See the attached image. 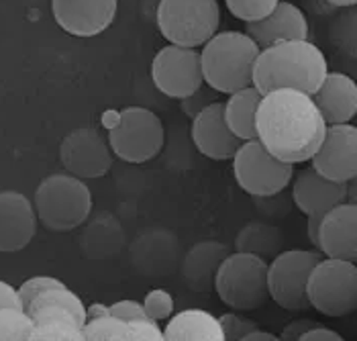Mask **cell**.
I'll list each match as a JSON object with an SVG mask.
<instances>
[{
	"mask_svg": "<svg viewBox=\"0 0 357 341\" xmlns=\"http://www.w3.org/2000/svg\"><path fill=\"white\" fill-rule=\"evenodd\" d=\"M255 131L274 158L296 166L310 162L325 137L327 123L310 94L296 88H275L261 94Z\"/></svg>",
	"mask_w": 357,
	"mask_h": 341,
	"instance_id": "1",
	"label": "cell"
},
{
	"mask_svg": "<svg viewBox=\"0 0 357 341\" xmlns=\"http://www.w3.org/2000/svg\"><path fill=\"white\" fill-rule=\"evenodd\" d=\"M327 72V57L308 39L278 41L259 50L253 66V86L261 94L275 88H296L312 94Z\"/></svg>",
	"mask_w": 357,
	"mask_h": 341,
	"instance_id": "2",
	"label": "cell"
},
{
	"mask_svg": "<svg viewBox=\"0 0 357 341\" xmlns=\"http://www.w3.org/2000/svg\"><path fill=\"white\" fill-rule=\"evenodd\" d=\"M259 45L243 31L215 33L200 52L202 78L219 94H233L253 84Z\"/></svg>",
	"mask_w": 357,
	"mask_h": 341,
	"instance_id": "3",
	"label": "cell"
},
{
	"mask_svg": "<svg viewBox=\"0 0 357 341\" xmlns=\"http://www.w3.org/2000/svg\"><path fill=\"white\" fill-rule=\"evenodd\" d=\"M37 221L50 231H72L86 223L92 211V195L82 178L52 174L35 190Z\"/></svg>",
	"mask_w": 357,
	"mask_h": 341,
	"instance_id": "4",
	"label": "cell"
},
{
	"mask_svg": "<svg viewBox=\"0 0 357 341\" xmlns=\"http://www.w3.org/2000/svg\"><path fill=\"white\" fill-rule=\"evenodd\" d=\"M33 321V341H82L86 307L63 282L39 292L23 309Z\"/></svg>",
	"mask_w": 357,
	"mask_h": 341,
	"instance_id": "5",
	"label": "cell"
},
{
	"mask_svg": "<svg viewBox=\"0 0 357 341\" xmlns=\"http://www.w3.org/2000/svg\"><path fill=\"white\" fill-rule=\"evenodd\" d=\"M213 288L231 309L255 311L270 301L268 262L248 252L229 254L220 262Z\"/></svg>",
	"mask_w": 357,
	"mask_h": 341,
	"instance_id": "6",
	"label": "cell"
},
{
	"mask_svg": "<svg viewBox=\"0 0 357 341\" xmlns=\"http://www.w3.org/2000/svg\"><path fill=\"white\" fill-rule=\"evenodd\" d=\"M220 6L217 0H160L158 29L167 43L202 47L219 33Z\"/></svg>",
	"mask_w": 357,
	"mask_h": 341,
	"instance_id": "7",
	"label": "cell"
},
{
	"mask_svg": "<svg viewBox=\"0 0 357 341\" xmlns=\"http://www.w3.org/2000/svg\"><path fill=\"white\" fill-rule=\"evenodd\" d=\"M306 298L312 309L327 317H345L357 307L356 262L321 257L306 282Z\"/></svg>",
	"mask_w": 357,
	"mask_h": 341,
	"instance_id": "8",
	"label": "cell"
},
{
	"mask_svg": "<svg viewBox=\"0 0 357 341\" xmlns=\"http://www.w3.org/2000/svg\"><path fill=\"white\" fill-rule=\"evenodd\" d=\"M165 142L162 119L143 107H127L116 114L109 129L110 151L127 164H145L153 160Z\"/></svg>",
	"mask_w": 357,
	"mask_h": 341,
	"instance_id": "9",
	"label": "cell"
},
{
	"mask_svg": "<svg viewBox=\"0 0 357 341\" xmlns=\"http://www.w3.org/2000/svg\"><path fill=\"white\" fill-rule=\"evenodd\" d=\"M237 184L253 199L275 197L292 182L294 166L274 158L259 139L243 142L233 156Z\"/></svg>",
	"mask_w": 357,
	"mask_h": 341,
	"instance_id": "10",
	"label": "cell"
},
{
	"mask_svg": "<svg viewBox=\"0 0 357 341\" xmlns=\"http://www.w3.org/2000/svg\"><path fill=\"white\" fill-rule=\"evenodd\" d=\"M321 257L323 254L319 250H288L272 257L268 264V292L275 305L292 313L310 309L306 282Z\"/></svg>",
	"mask_w": 357,
	"mask_h": 341,
	"instance_id": "11",
	"label": "cell"
},
{
	"mask_svg": "<svg viewBox=\"0 0 357 341\" xmlns=\"http://www.w3.org/2000/svg\"><path fill=\"white\" fill-rule=\"evenodd\" d=\"M151 80L155 88L176 100H182L204 84L200 52L196 47L165 45L151 61Z\"/></svg>",
	"mask_w": 357,
	"mask_h": 341,
	"instance_id": "12",
	"label": "cell"
},
{
	"mask_svg": "<svg viewBox=\"0 0 357 341\" xmlns=\"http://www.w3.org/2000/svg\"><path fill=\"white\" fill-rule=\"evenodd\" d=\"M59 160L68 174L90 180V178H102L112 166V151L109 142L102 139V135L90 127L74 129L68 133L59 147Z\"/></svg>",
	"mask_w": 357,
	"mask_h": 341,
	"instance_id": "13",
	"label": "cell"
},
{
	"mask_svg": "<svg viewBox=\"0 0 357 341\" xmlns=\"http://www.w3.org/2000/svg\"><path fill=\"white\" fill-rule=\"evenodd\" d=\"M312 168L333 182H349L357 178V127L327 125L325 137L310 158Z\"/></svg>",
	"mask_w": 357,
	"mask_h": 341,
	"instance_id": "14",
	"label": "cell"
},
{
	"mask_svg": "<svg viewBox=\"0 0 357 341\" xmlns=\"http://www.w3.org/2000/svg\"><path fill=\"white\" fill-rule=\"evenodd\" d=\"M119 0H52V13L61 31L74 37H96L116 19Z\"/></svg>",
	"mask_w": 357,
	"mask_h": 341,
	"instance_id": "15",
	"label": "cell"
},
{
	"mask_svg": "<svg viewBox=\"0 0 357 341\" xmlns=\"http://www.w3.org/2000/svg\"><path fill=\"white\" fill-rule=\"evenodd\" d=\"M317 250L327 257L357 259V204L341 202L323 215L317 233Z\"/></svg>",
	"mask_w": 357,
	"mask_h": 341,
	"instance_id": "16",
	"label": "cell"
},
{
	"mask_svg": "<svg viewBox=\"0 0 357 341\" xmlns=\"http://www.w3.org/2000/svg\"><path fill=\"white\" fill-rule=\"evenodd\" d=\"M37 215L33 202L17 192H0V252L15 254L25 250L37 233Z\"/></svg>",
	"mask_w": 357,
	"mask_h": 341,
	"instance_id": "17",
	"label": "cell"
},
{
	"mask_svg": "<svg viewBox=\"0 0 357 341\" xmlns=\"http://www.w3.org/2000/svg\"><path fill=\"white\" fill-rule=\"evenodd\" d=\"M225 105L220 100H215L206 109L192 116V142L196 149L215 162L233 160L237 147L241 145V139L229 129L225 121Z\"/></svg>",
	"mask_w": 357,
	"mask_h": 341,
	"instance_id": "18",
	"label": "cell"
},
{
	"mask_svg": "<svg viewBox=\"0 0 357 341\" xmlns=\"http://www.w3.org/2000/svg\"><path fill=\"white\" fill-rule=\"evenodd\" d=\"M292 200L306 217L323 219L333 206L347 200V182H333L314 168L298 172L292 184Z\"/></svg>",
	"mask_w": 357,
	"mask_h": 341,
	"instance_id": "19",
	"label": "cell"
},
{
	"mask_svg": "<svg viewBox=\"0 0 357 341\" xmlns=\"http://www.w3.org/2000/svg\"><path fill=\"white\" fill-rule=\"evenodd\" d=\"M245 33L261 50L274 45L278 41L308 39V21L296 4L280 0L268 17L245 23Z\"/></svg>",
	"mask_w": 357,
	"mask_h": 341,
	"instance_id": "20",
	"label": "cell"
},
{
	"mask_svg": "<svg viewBox=\"0 0 357 341\" xmlns=\"http://www.w3.org/2000/svg\"><path fill=\"white\" fill-rule=\"evenodd\" d=\"M327 125L349 123L357 113V86L341 72H327L321 86L310 94Z\"/></svg>",
	"mask_w": 357,
	"mask_h": 341,
	"instance_id": "21",
	"label": "cell"
},
{
	"mask_svg": "<svg viewBox=\"0 0 357 341\" xmlns=\"http://www.w3.org/2000/svg\"><path fill=\"white\" fill-rule=\"evenodd\" d=\"M84 340L90 341H164L158 321L143 317L125 321L109 311L98 317H88L84 323Z\"/></svg>",
	"mask_w": 357,
	"mask_h": 341,
	"instance_id": "22",
	"label": "cell"
},
{
	"mask_svg": "<svg viewBox=\"0 0 357 341\" xmlns=\"http://www.w3.org/2000/svg\"><path fill=\"white\" fill-rule=\"evenodd\" d=\"M229 248L220 241H200L186 254L182 276L194 292H211L220 262L229 256Z\"/></svg>",
	"mask_w": 357,
	"mask_h": 341,
	"instance_id": "23",
	"label": "cell"
},
{
	"mask_svg": "<svg viewBox=\"0 0 357 341\" xmlns=\"http://www.w3.org/2000/svg\"><path fill=\"white\" fill-rule=\"evenodd\" d=\"M162 333L165 341H225L219 317L200 309H188L169 317Z\"/></svg>",
	"mask_w": 357,
	"mask_h": 341,
	"instance_id": "24",
	"label": "cell"
},
{
	"mask_svg": "<svg viewBox=\"0 0 357 341\" xmlns=\"http://www.w3.org/2000/svg\"><path fill=\"white\" fill-rule=\"evenodd\" d=\"M261 100V92L251 84L248 88H241L233 94H229L225 105V121L229 125V129L241 139H257V131H255V113H257V105Z\"/></svg>",
	"mask_w": 357,
	"mask_h": 341,
	"instance_id": "25",
	"label": "cell"
},
{
	"mask_svg": "<svg viewBox=\"0 0 357 341\" xmlns=\"http://www.w3.org/2000/svg\"><path fill=\"white\" fill-rule=\"evenodd\" d=\"M282 243H284L282 231L270 223H251L241 229L235 239L237 252L255 254L264 259L278 256L282 252Z\"/></svg>",
	"mask_w": 357,
	"mask_h": 341,
	"instance_id": "26",
	"label": "cell"
},
{
	"mask_svg": "<svg viewBox=\"0 0 357 341\" xmlns=\"http://www.w3.org/2000/svg\"><path fill=\"white\" fill-rule=\"evenodd\" d=\"M0 341H33V321L23 309H0Z\"/></svg>",
	"mask_w": 357,
	"mask_h": 341,
	"instance_id": "27",
	"label": "cell"
},
{
	"mask_svg": "<svg viewBox=\"0 0 357 341\" xmlns=\"http://www.w3.org/2000/svg\"><path fill=\"white\" fill-rule=\"evenodd\" d=\"M280 0H225L231 15L243 23H253L268 17Z\"/></svg>",
	"mask_w": 357,
	"mask_h": 341,
	"instance_id": "28",
	"label": "cell"
},
{
	"mask_svg": "<svg viewBox=\"0 0 357 341\" xmlns=\"http://www.w3.org/2000/svg\"><path fill=\"white\" fill-rule=\"evenodd\" d=\"M143 305V311L149 319L153 321H167L172 313H174V298L172 294L164 290V288H155V290H149L145 294V301L141 303Z\"/></svg>",
	"mask_w": 357,
	"mask_h": 341,
	"instance_id": "29",
	"label": "cell"
},
{
	"mask_svg": "<svg viewBox=\"0 0 357 341\" xmlns=\"http://www.w3.org/2000/svg\"><path fill=\"white\" fill-rule=\"evenodd\" d=\"M220 329H222V335L225 340H243L248 335L249 331L257 329L255 321L251 319H245L241 315L237 313H225L219 317Z\"/></svg>",
	"mask_w": 357,
	"mask_h": 341,
	"instance_id": "30",
	"label": "cell"
},
{
	"mask_svg": "<svg viewBox=\"0 0 357 341\" xmlns=\"http://www.w3.org/2000/svg\"><path fill=\"white\" fill-rule=\"evenodd\" d=\"M217 94H219V92H215L211 86L204 88V84H202L196 92H192L190 96H186V98L180 100V103H182V111H184V114H188V116L192 119V116H196L202 109H206L208 105H213V103L217 100Z\"/></svg>",
	"mask_w": 357,
	"mask_h": 341,
	"instance_id": "31",
	"label": "cell"
},
{
	"mask_svg": "<svg viewBox=\"0 0 357 341\" xmlns=\"http://www.w3.org/2000/svg\"><path fill=\"white\" fill-rule=\"evenodd\" d=\"M59 282H61V280L52 278V276H35V278H29V280H25L23 285L17 288L23 309L27 307L29 303H31L39 292H43V290H47V288H52V286L59 285Z\"/></svg>",
	"mask_w": 357,
	"mask_h": 341,
	"instance_id": "32",
	"label": "cell"
},
{
	"mask_svg": "<svg viewBox=\"0 0 357 341\" xmlns=\"http://www.w3.org/2000/svg\"><path fill=\"white\" fill-rule=\"evenodd\" d=\"M109 313L119 317V319H125V321H133V319L147 317L145 311H143V305L137 303V301H119V303L110 305Z\"/></svg>",
	"mask_w": 357,
	"mask_h": 341,
	"instance_id": "33",
	"label": "cell"
},
{
	"mask_svg": "<svg viewBox=\"0 0 357 341\" xmlns=\"http://www.w3.org/2000/svg\"><path fill=\"white\" fill-rule=\"evenodd\" d=\"M314 325H319V323H314V321H310V319H298V321H292L290 325H286V329L282 331V335H280V340H301L303 338V333H306L308 329H312Z\"/></svg>",
	"mask_w": 357,
	"mask_h": 341,
	"instance_id": "34",
	"label": "cell"
},
{
	"mask_svg": "<svg viewBox=\"0 0 357 341\" xmlns=\"http://www.w3.org/2000/svg\"><path fill=\"white\" fill-rule=\"evenodd\" d=\"M343 338L333 331L329 327H323V325H314L312 329H308L306 333H303L301 341H341Z\"/></svg>",
	"mask_w": 357,
	"mask_h": 341,
	"instance_id": "35",
	"label": "cell"
},
{
	"mask_svg": "<svg viewBox=\"0 0 357 341\" xmlns=\"http://www.w3.org/2000/svg\"><path fill=\"white\" fill-rule=\"evenodd\" d=\"M2 307H19V309H23L17 288L10 286L8 282H2L0 280V309Z\"/></svg>",
	"mask_w": 357,
	"mask_h": 341,
	"instance_id": "36",
	"label": "cell"
},
{
	"mask_svg": "<svg viewBox=\"0 0 357 341\" xmlns=\"http://www.w3.org/2000/svg\"><path fill=\"white\" fill-rule=\"evenodd\" d=\"M275 341L280 340V338H275L274 333H270V331H261V329H253V331H249L248 335L243 338V341Z\"/></svg>",
	"mask_w": 357,
	"mask_h": 341,
	"instance_id": "37",
	"label": "cell"
},
{
	"mask_svg": "<svg viewBox=\"0 0 357 341\" xmlns=\"http://www.w3.org/2000/svg\"><path fill=\"white\" fill-rule=\"evenodd\" d=\"M329 4L333 6H343V8H347V6H356L357 0H327Z\"/></svg>",
	"mask_w": 357,
	"mask_h": 341,
	"instance_id": "38",
	"label": "cell"
}]
</instances>
